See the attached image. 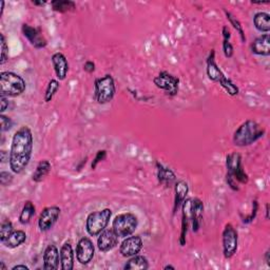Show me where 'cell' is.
Listing matches in <instances>:
<instances>
[{"label": "cell", "instance_id": "cell-1", "mask_svg": "<svg viewBox=\"0 0 270 270\" xmlns=\"http://www.w3.org/2000/svg\"><path fill=\"white\" fill-rule=\"evenodd\" d=\"M34 148L32 130L28 126H22L14 133L10 149V168L13 173L20 174L30 164Z\"/></svg>", "mask_w": 270, "mask_h": 270}, {"label": "cell", "instance_id": "cell-2", "mask_svg": "<svg viewBox=\"0 0 270 270\" xmlns=\"http://www.w3.org/2000/svg\"><path fill=\"white\" fill-rule=\"evenodd\" d=\"M265 135V130L252 119L244 121L233 134V143L236 147H248Z\"/></svg>", "mask_w": 270, "mask_h": 270}, {"label": "cell", "instance_id": "cell-3", "mask_svg": "<svg viewBox=\"0 0 270 270\" xmlns=\"http://www.w3.org/2000/svg\"><path fill=\"white\" fill-rule=\"evenodd\" d=\"M25 80L14 72L0 73V95L6 97L20 96L25 91Z\"/></svg>", "mask_w": 270, "mask_h": 270}, {"label": "cell", "instance_id": "cell-4", "mask_svg": "<svg viewBox=\"0 0 270 270\" xmlns=\"http://www.w3.org/2000/svg\"><path fill=\"white\" fill-rule=\"evenodd\" d=\"M116 93L114 78L110 74L96 78L94 82V98L99 105H107L113 100Z\"/></svg>", "mask_w": 270, "mask_h": 270}, {"label": "cell", "instance_id": "cell-5", "mask_svg": "<svg viewBox=\"0 0 270 270\" xmlns=\"http://www.w3.org/2000/svg\"><path fill=\"white\" fill-rule=\"evenodd\" d=\"M111 217L112 210L109 208L91 212L86 220L87 232L91 236H98L109 225Z\"/></svg>", "mask_w": 270, "mask_h": 270}, {"label": "cell", "instance_id": "cell-6", "mask_svg": "<svg viewBox=\"0 0 270 270\" xmlns=\"http://www.w3.org/2000/svg\"><path fill=\"white\" fill-rule=\"evenodd\" d=\"M138 226V220L135 214L131 212L120 213L116 215L112 223V229L119 239H125L132 235Z\"/></svg>", "mask_w": 270, "mask_h": 270}, {"label": "cell", "instance_id": "cell-7", "mask_svg": "<svg viewBox=\"0 0 270 270\" xmlns=\"http://www.w3.org/2000/svg\"><path fill=\"white\" fill-rule=\"evenodd\" d=\"M226 168L227 173L241 184H247L249 181L248 174L245 172V169L242 164L241 154L232 152L227 155L226 158Z\"/></svg>", "mask_w": 270, "mask_h": 270}, {"label": "cell", "instance_id": "cell-8", "mask_svg": "<svg viewBox=\"0 0 270 270\" xmlns=\"http://www.w3.org/2000/svg\"><path fill=\"white\" fill-rule=\"evenodd\" d=\"M223 253L226 259H231L238 251L239 234L232 224H226L222 233Z\"/></svg>", "mask_w": 270, "mask_h": 270}, {"label": "cell", "instance_id": "cell-9", "mask_svg": "<svg viewBox=\"0 0 270 270\" xmlns=\"http://www.w3.org/2000/svg\"><path fill=\"white\" fill-rule=\"evenodd\" d=\"M153 84L158 89L165 91L169 96H175L179 93L180 79L167 71L160 72L153 78Z\"/></svg>", "mask_w": 270, "mask_h": 270}, {"label": "cell", "instance_id": "cell-10", "mask_svg": "<svg viewBox=\"0 0 270 270\" xmlns=\"http://www.w3.org/2000/svg\"><path fill=\"white\" fill-rule=\"evenodd\" d=\"M60 213H62V209L58 206H49L45 207L42 211L38 219V227L39 230L42 232H46L51 230L56 224Z\"/></svg>", "mask_w": 270, "mask_h": 270}, {"label": "cell", "instance_id": "cell-11", "mask_svg": "<svg viewBox=\"0 0 270 270\" xmlns=\"http://www.w3.org/2000/svg\"><path fill=\"white\" fill-rule=\"evenodd\" d=\"M95 254V247L91 239L84 236L76 245V260L82 265H88L92 262Z\"/></svg>", "mask_w": 270, "mask_h": 270}, {"label": "cell", "instance_id": "cell-12", "mask_svg": "<svg viewBox=\"0 0 270 270\" xmlns=\"http://www.w3.org/2000/svg\"><path fill=\"white\" fill-rule=\"evenodd\" d=\"M144 247V242L139 235L127 236L121 242L119 246V252L124 258H131L140 252Z\"/></svg>", "mask_w": 270, "mask_h": 270}, {"label": "cell", "instance_id": "cell-13", "mask_svg": "<svg viewBox=\"0 0 270 270\" xmlns=\"http://www.w3.org/2000/svg\"><path fill=\"white\" fill-rule=\"evenodd\" d=\"M23 36L28 39V42L34 46L35 49H44L48 45V42L43 35L40 29L35 28V26H32L28 23L22 24V28Z\"/></svg>", "mask_w": 270, "mask_h": 270}, {"label": "cell", "instance_id": "cell-14", "mask_svg": "<svg viewBox=\"0 0 270 270\" xmlns=\"http://www.w3.org/2000/svg\"><path fill=\"white\" fill-rule=\"evenodd\" d=\"M118 236L114 232L113 229H105V230L98 235L97 247L101 252H108L115 248L118 244Z\"/></svg>", "mask_w": 270, "mask_h": 270}, {"label": "cell", "instance_id": "cell-15", "mask_svg": "<svg viewBox=\"0 0 270 270\" xmlns=\"http://www.w3.org/2000/svg\"><path fill=\"white\" fill-rule=\"evenodd\" d=\"M51 62L54 68V72L56 74V77L62 82L67 78L68 72H69V63H68L67 57L64 55L63 53L56 52L54 53L51 58Z\"/></svg>", "mask_w": 270, "mask_h": 270}, {"label": "cell", "instance_id": "cell-16", "mask_svg": "<svg viewBox=\"0 0 270 270\" xmlns=\"http://www.w3.org/2000/svg\"><path fill=\"white\" fill-rule=\"evenodd\" d=\"M44 260V266L43 268L45 270H56L59 268V263H60V254L58 248L51 244L45 248V250L43 255Z\"/></svg>", "mask_w": 270, "mask_h": 270}, {"label": "cell", "instance_id": "cell-17", "mask_svg": "<svg viewBox=\"0 0 270 270\" xmlns=\"http://www.w3.org/2000/svg\"><path fill=\"white\" fill-rule=\"evenodd\" d=\"M60 268L63 270H72L74 268V262H75V253H74L73 247L70 242L64 243L60 247Z\"/></svg>", "mask_w": 270, "mask_h": 270}, {"label": "cell", "instance_id": "cell-18", "mask_svg": "<svg viewBox=\"0 0 270 270\" xmlns=\"http://www.w3.org/2000/svg\"><path fill=\"white\" fill-rule=\"evenodd\" d=\"M206 73L208 78L213 83H220V80L225 76V74L220 69L217 62H215V52L214 50H211L210 54L207 58V68Z\"/></svg>", "mask_w": 270, "mask_h": 270}, {"label": "cell", "instance_id": "cell-19", "mask_svg": "<svg viewBox=\"0 0 270 270\" xmlns=\"http://www.w3.org/2000/svg\"><path fill=\"white\" fill-rule=\"evenodd\" d=\"M251 52L259 56H269L270 55V35L263 34L253 40L251 44Z\"/></svg>", "mask_w": 270, "mask_h": 270}, {"label": "cell", "instance_id": "cell-20", "mask_svg": "<svg viewBox=\"0 0 270 270\" xmlns=\"http://www.w3.org/2000/svg\"><path fill=\"white\" fill-rule=\"evenodd\" d=\"M202 213H204V204L202 201L195 198L192 199V219L191 227L193 232H198L202 222Z\"/></svg>", "mask_w": 270, "mask_h": 270}, {"label": "cell", "instance_id": "cell-21", "mask_svg": "<svg viewBox=\"0 0 270 270\" xmlns=\"http://www.w3.org/2000/svg\"><path fill=\"white\" fill-rule=\"evenodd\" d=\"M189 192V186L185 180H179L174 185V207L173 212L175 213L181 207Z\"/></svg>", "mask_w": 270, "mask_h": 270}, {"label": "cell", "instance_id": "cell-22", "mask_svg": "<svg viewBox=\"0 0 270 270\" xmlns=\"http://www.w3.org/2000/svg\"><path fill=\"white\" fill-rule=\"evenodd\" d=\"M157 170H158V180L160 185H164L166 187H170L177 180V175L174 172L163 164L157 163Z\"/></svg>", "mask_w": 270, "mask_h": 270}, {"label": "cell", "instance_id": "cell-23", "mask_svg": "<svg viewBox=\"0 0 270 270\" xmlns=\"http://www.w3.org/2000/svg\"><path fill=\"white\" fill-rule=\"evenodd\" d=\"M52 165L48 159H43L40 160L35 171L32 174V180L34 183H42V181L48 177L49 173L51 172Z\"/></svg>", "mask_w": 270, "mask_h": 270}, {"label": "cell", "instance_id": "cell-24", "mask_svg": "<svg viewBox=\"0 0 270 270\" xmlns=\"http://www.w3.org/2000/svg\"><path fill=\"white\" fill-rule=\"evenodd\" d=\"M148 268H149V262L146 256L139 254L131 256L124 266L125 270H147Z\"/></svg>", "mask_w": 270, "mask_h": 270}, {"label": "cell", "instance_id": "cell-25", "mask_svg": "<svg viewBox=\"0 0 270 270\" xmlns=\"http://www.w3.org/2000/svg\"><path fill=\"white\" fill-rule=\"evenodd\" d=\"M253 23L255 29L268 34L270 31V15L266 12H259L253 16Z\"/></svg>", "mask_w": 270, "mask_h": 270}, {"label": "cell", "instance_id": "cell-26", "mask_svg": "<svg viewBox=\"0 0 270 270\" xmlns=\"http://www.w3.org/2000/svg\"><path fill=\"white\" fill-rule=\"evenodd\" d=\"M26 241V233L23 230H14L2 244L10 249H15L19 246H22Z\"/></svg>", "mask_w": 270, "mask_h": 270}, {"label": "cell", "instance_id": "cell-27", "mask_svg": "<svg viewBox=\"0 0 270 270\" xmlns=\"http://www.w3.org/2000/svg\"><path fill=\"white\" fill-rule=\"evenodd\" d=\"M35 213H36V208H35V205L33 204V202L25 201L24 205L22 209V212H20V215H19V223L22 225H28L31 222L32 218L35 215Z\"/></svg>", "mask_w": 270, "mask_h": 270}, {"label": "cell", "instance_id": "cell-28", "mask_svg": "<svg viewBox=\"0 0 270 270\" xmlns=\"http://www.w3.org/2000/svg\"><path fill=\"white\" fill-rule=\"evenodd\" d=\"M51 5L53 11L58 13H67L76 9V3L72 0H54Z\"/></svg>", "mask_w": 270, "mask_h": 270}, {"label": "cell", "instance_id": "cell-29", "mask_svg": "<svg viewBox=\"0 0 270 270\" xmlns=\"http://www.w3.org/2000/svg\"><path fill=\"white\" fill-rule=\"evenodd\" d=\"M60 88V84L58 79H51L48 86L45 88V96L44 99L45 103H50V101L54 98V96L56 95V93L58 92Z\"/></svg>", "mask_w": 270, "mask_h": 270}, {"label": "cell", "instance_id": "cell-30", "mask_svg": "<svg viewBox=\"0 0 270 270\" xmlns=\"http://www.w3.org/2000/svg\"><path fill=\"white\" fill-rule=\"evenodd\" d=\"M225 14H226V17L227 19L229 20V22H230V24L233 26V29L239 33V35L241 37V40L243 43L246 42V36H245V32H244V29H243V25L241 23L240 20L236 18L233 14H231L230 12H228L225 10Z\"/></svg>", "mask_w": 270, "mask_h": 270}, {"label": "cell", "instance_id": "cell-31", "mask_svg": "<svg viewBox=\"0 0 270 270\" xmlns=\"http://www.w3.org/2000/svg\"><path fill=\"white\" fill-rule=\"evenodd\" d=\"M219 84L221 85V87L223 88V89H224L230 96H236L239 94V92H240L238 86H236L232 82V80L230 78H228L226 75L220 80Z\"/></svg>", "mask_w": 270, "mask_h": 270}, {"label": "cell", "instance_id": "cell-32", "mask_svg": "<svg viewBox=\"0 0 270 270\" xmlns=\"http://www.w3.org/2000/svg\"><path fill=\"white\" fill-rule=\"evenodd\" d=\"M13 231H14L13 223L9 219H5L1 223V226H0V242L4 243L8 240V238L12 234Z\"/></svg>", "mask_w": 270, "mask_h": 270}, {"label": "cell", "instance_id": "cell-33", "mask_svg": "<svg viewBox=\"0 0 270 270\" xmlns=\"http://www.w3.org/2000/svg\"><path fill=\"white\" fill-rule=\"evenodd\" d=\"M0 50H1V59H0V65H4L9 59V45L6 44V40L3 34H0Z\"/></svg>", "mask_w": 270, "mask_h": 270}, {"label": "cell", "instance_id": "cell-34", "mask_svg": "<svg viewBox=\"0 0 270 270\" xmlns=\"http://www.w3.org/2000/svg\"><path fill=\"white\" fill-rule=\"evenodd\" d=\"M0 123H1V128H0V129H1V133L11 130V128L13 127L12 118L9 116H5L4 114L0 115Z\"/></svg>", "mask_w": 270, "mask_h": 270}, {"label": "cell", "instance_id": "cell-35", "mask_svg": "<svg viewBox=\"0 0 270 270\" xmlns=\"http://www.w3.org/2000/svg\"><path fill=\"white\" fill-rule=\"evenodd\" d=\"M223 52L226 58H231L233 56L234 50L230 40H223Z\"/></svg>", "mask_w": 270, "mask_h": 270}, {"label": "cell", "instance_id": "cell-36", "mask_svg": "<svg viewBox=\"0 0 270 270\" xmlns=\"http://www.w3.org/2000/svg\"><path fill=\"white\" fill-rule=\"evenodd\" d=\"M107 158V151L106 150H98L95 158H93V161H92V165H91V168L92 170H95L97 165L100 163V161H103Z\"/></svg>", "mask_w": 270, "mask_h": 270}, {"label": "cell", "instance_id": "cell-37", "mask_svg": "<svg viewBox=\"0 0 270 270\" xmlns=\"http://www.w3.org/2000/svg\"><path fill=\"white\" fill-rule=\"evenodd\" d=\"M13 175L9 172L6 171H1L0 172V184H1V186L3 187H6V186H10L12 184L13 181Z\"/></svg>", "mask_w": 270, "mask_h": 270}, {"label": "cell", "instance_id": "cell-38", "mask_svg": "<svg viewBox=\"0 0 270 270\" xmlns=\"http://www.w3.org/2000/svg\"><path fill=\"white\" fill-rule=\"evenodd\" d=\"M258 209H259V202H258V201L255 200V201H253V209H252L251 214L249 215L248 218L243 220V222H244L245 224H249V223H251L256 217V213H258Z\"/></svg>", "mask_w": 270, "mask_h": 270}, {"label": "cell", "instance_id": "cell-39", "mask_svg": "<svg viewBox=\"0 0 270 270\" xmlns=\"http://www.w3.org/2000/svg\"><path fill=\"white\" fill-rule=\"evenodd\" d=\"M226 181H227V185L230 187V189H232L233 191H239L240 188L238 186V181H236L230 174H226Z\"/></svg>", "mask_w": 270, "mask_h": 270}, {"label": "cell", "instance_id": "cell-40", "mask_svg": "<svg viewBox=\"0 0 270 270\" xmlns=\"http://www.w3.org/2000/svg\"><path fill=\"white\" fill-rule=\"evenodd\" d=\"M84 70L89 74L93 73L94 71H95V64L91 62V60H88V62H86L84 65Z\"/></svg>", "mask_w": 270, "mask_h": 270}, {"label": "cell", "instance_id": "cell-41", "mask_svg": "<svg viewBox=\"0 0 270 270\" xmlns=\"http://www.w3.org/2000/svg\"><path fill=\"white\" fill-rule=\"evenodd\" d=\"M0 101H1V113H3L6 109L9 108L10 101H9V97H6L4 95H0Z\"/></svg>", "mask_w": 270, "mask_h": 270}, {"label": "cell", "instance_id": "cell-42", "mask_svg": "<svg viewBox=\"0 0 270 270\" xmlns=\"http://www.w3.org/2000/svg\"><path fill=\"white\" fill-rule=\"evenodd\" d=\"M222 34H223V40H230V38H231V32H230V30H229V28H228L227 25L223 26Z\"/></svg>", "mask_w": 270, "mask_h": 270}, {"label": "cell", "instance_id": "cell-43", "mask_svg": "<svg viewBox=\"0 0 270 270\" xmlns=\"http://www.w3.org/2000/svg\"><path fill=\"white\" fill-rule=\"evenodd\" d=\"M0 160H1V164L6 163V161L10 160V154L6 151L2 150L1 152H0Z\"/></svg>", "mask_w": 270, "mask_h": 270}, {"label": "cell", "instance_id": "cell-44", "mask_svg": "<svg viewBox=\"0 0 270 270\" xmlns=\"http://www.w3.org/2000/svg\"><path fill=\"white\" fill-rule=\"evenodd\" d=\"M20 269H22V270H29L30 268L26 266V265H15V266H13L12 267V270H20Z\"/></svg>", "mask_w": 270, "mask_h": 270}, {"label": "cell", "instance_id": "cell-45", "mask_svg": "<svg viewBox=\"0 0 270 270\" xmlns=\"http://www.w3.org/2000/svg\"><path fill=\"white\" fill-rule=\"evenodd\" d=\"M265 262L268 267H270V250H268L265 252Z\"/></svg>", "mask_w": 270, "mask_h": 270}, {"label": "cell", "instance_id": "cell-46", "mask_svg": "<svg viewBox=\"0 0 270 270\" xmlns=\"http://www.w3.org/2000/svg\"><path fill=\"white\" fill-rule=\"evenodd\" d=\"M3 11H4V1H0V18L3 15Z\"/></svg>", "mask_w": 270, "mask_h": 270}, {"label": "cell", "instance_id": "cell-47", "mask_svg": "<svg viewBox=\"0 0 270 270\" xmlns=\"http://www.w3.org/2000/svg\"><path fill=\"white\" fill-rule=\"evenodd\" d=\"M32 3H33L34 5H39V6H43V5H45L46 2H45V1H35V0H33Z\"/></svg>", "mask_w": 270, "mask_h": 270}, {"label": "cell", "instance_id": "cell-48", "mask_svg": "<svg viewBox=\"0 0 270 270\" xmlns=\"http://www.w3.org/2000/svg\"><path fill=\"white\" fill-rule=\"evenodd\" d=\"M253 4H268L269 1H251Z\"/></svg>", "mask_w": 270, "mask_h": 270}, {"label": "cell", "instance_id": "cell-49", "mask_svg": "<svg viewBox=\"0 0 270 270\" xmlns=\"http://www.w3.org/2000/svg\"><path fill=\"white\" fill-rule=\"evenodd\" d=\"M266 220H269V204H266Z\"/></svg>", "mask_w": 270, "mask_h": 270}, {"label": "cell", "instance_id": "cell-50", "mask_svg": "<svg viewBox=\"0 0 270 270\" xmlns=\"http://www.w3.org/2000/svg\"><path fill=\"white\" fill-rule=\"evenodd\" d=\"M6 269H8V268L5 267L4 263L3 262H0V270H6Z\"/></svg>", "mask_w": 270, "mask_h": 270}, {"label": "cell", "instance_id": "cell-51", "mask_svg": "<svg viewBox=\"0 0 270 270\" xmlns=\"http://www.w3.org/2000/svg\"><path fill=\"white\" fill-rule=\"evenodd\" d=\"M168 269H172V270H175V267L172 266V265H166L164 267V270H168Z\"/></svg>", "mask_w": 270, "mask_h": 270}]
</instances>
